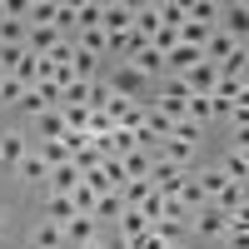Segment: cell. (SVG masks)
I'll return each instance as SVG.
<instances>
[{
    "mask_svg": "<svg viewBox=\"0 0 249 249\" xmlns=\"http://www.w3.org/2000/svg\"><path fill=\"white\" fill-rule=\"evenodd\" d=\"M105 80H110V90H115L120 100H150V90H155V85H150V80H144L135 65H110V75H105Z\"/></svg>",
    "mask_w": 249,
    "mask_h": 249,
    "instance_id": "obj_1",
    "label": "cell"
},
{
    "mask_svg": "<svg viewBox=\"0 0 249 249\" xmlns=\"http://www.w3.org/2000/svg\"><path fill=\"white\" fill-rule=\"evenodd\" d=\"M100 30L110 35V45L124 40V35L135 30V0H105V20H100Z\"/></svg>",
    "mask_w": 249,
    "mask_h": 249,
    "instance_id": "obj_2",
    "label": "cell"
},
{
    "mask_svg": "<svg viewBox=\"0 0 249 249\" xmlns=\"http://www.w3.org/2000/svg\"><path fill=\"white\" fill-rule=\"evenodd\" d=\"M190 230H195V239H224L230 234V214L214 210V204H204V210L190 219Z\"/></svg>",
    "mask_w": 249,
    "mask_h": 249,
    "instance_id": "obj_3",
    "label": "cell"
},
{
    "mask_svg": "<svg viewBox=\"0 0 249 249\" xmlns=\"http://www.w3.org/2000/svg\"><path fill=\"white\" fill-rule=\"evenodd\" d=\"M30 155V135L25 130H0V170H15Z\"/></svg>",
    "mask_w": 249,
    "mask_h": 249,
    "instance_id": "obj_4",
    "label": "cell"
},
{
    "mask_svg": "<svg viewBox=\"0 0 249 249\" xmlns=\"http://www.w3.org/2000/svg\"><path fill=\"white\" fill-rule=\"evenodd\" d=\"M25 135H30V144H50V140H60V135H65V115H60V110H45V115H35Z\"/></svg>",
    "mask_w": 249,
    "mask_h": 249,
    "instance_id": "obj_5",
    "label": "cell"
},
{
    "mask_svg": "<svg viewBox=\"0 0 249 249\" xmlns=\"http://www.w3.org/2000/svg\"><path fill=\"white\" fill-rule=\"evenodd\" d=\"M219 30L244 45V40H249V5H239V0H234V5H224V10H219Z\"/></svg>",
    "mask_w": 249,
    "mask_h": 249,
    "instance_id": "obj_6",
    "label": "cell"
},
{
    "mask_svg": "<svg viewBox=\"0 0 249 249\" xmlns=\"http://www.w3.org/2000/svg\"><path fill=\"white\" fill-rule=\"evenodd\" d=\"M10 175H15V184H20V190H35V184H45V179H50V170H45V160H40L35 150H30L25 160H20L15 170H10Z\"/></svg>",
    "mask_w": 249,
    "mask_h": 249,
    "instance_id": "obj_7",
    "label": "cell"
},
{
    "mask_svg": "<svg viewBox=\"0 0 249 249\" xmlns=\"http://www.w3.org/2000/svg\"><path fill=\"white\" fill-rule=\"evenodd\" d=\"M124 65H135L144 80H150V85H160V80H164V55L155 50V45H144V50H135L130 60H124Z\"/></svg>",
    "mask_w": 249,
    "mask_h": 249,
    "instance_id": "obj_8",
    "label": "cell"
},
{
    "mask_svg": "<svg viewBox=\"0 0 249 249\" xmlns=\"http://www.w3.org/2000/svg\"><path fill=\"white\" fill-rule=\"evenodd\" d=\"M60 230H65V244H70V249H85V244L100 239V224H95L90 214H75L70 224H60Z\"/></svg>",
    "mask_w": 249,
    "mask_h": 249,
    "instance_id": "obj_9",
    "label": "cell"
},
{
    "mask_svg": "<svg viewBox=\"0 0 249 249\" xmlns=\"http://www.w3.org/2000/svg\"><path fill=\"white\" fill-rule=\"evenodd\" d=\"M179 80L190 85V95H204V100H210V95H214V85H219V70L210 65V60H199V65H195L190 75H179Z\"/></svg>",
    "mask_w": 249,
    "mask_h": 249,
    "instance_id": "obj_10",
    "label": "cell"
},
{
    "mask_svg": "<svg viewBox=\"0 0 249 249\" xmlns=\"http://www.w3.org/2000/svg\"><path fill=\"white\" fill-rule=\"evenodd\" d=\"M60 40H65V35H60L55 25H30V35H25V50L45 60V55H55V45H60Z\"/></svg>",
    "mask_w": 249,
    "mask_h": 249,
    "instance_id": "obj_11",
    "label": "cell"
},
{
    "mask_svg": "<svg viewBox=\"0 0 249 249\" xmlns=\"http://www.w3.org/2000/svg\"><path fill=\"white\" fill-rule=\"evenodd\" d=\"M40 219L70 224V219H75V199H70V195H45V199H40Z\"/></svg>",
    "mask_w": 249,
    "mask_h": 249,
    "instance_id": "obj_12",
    "label": "cell"
},
{
    "mask_svg": "<svg viewBox=\"0 0 249 249\" xmlns=\"http://www.w3.org/2000/svg\"><path fill=\"white\" fill-rule=\"evenodd\" d=\"M195 155H199V150H190V144H179V140H160V150H155V160L179 164V170H190V164H195ZM190 175H195V170H190Z\"/></svg>",
    "mask_w": 249,
    "mask_h": 249,
    "instance_id": "obj_13",
    "label": "cell"
},
{
    "mask_svg": "<svg viewBox=\"0 0 249 249\" xmlns=\"http://www.w3.org/2000/svg\"><path fill=\"white\" fill-rule=\"evenodd\" d=\"M80 179H85V175H80L75 164H60V170H50V179H45V195H75Z\"/></svg>",
    "mask_w": 249,
    "mask_h": 249,
    "instance_id": "obj_14",
    "label": "cell"
},
{
    "mask_svg": "<svg viewBox=\"0 0 249 249\" xmlns=\"http://www.w3.org/2000/svg\"><path fill=\"white\" fill-rule=\"evenodd\" d=\"M30 249H65V230H60V224H50V219H35Z\"/></svg>",
    "mask_w": 249,
    "mask_h": 249,
    "instance_id": "obj_15",
    "label": "cell"
},
{
    "mask_svg": "<svg viewBox=\"0 0 249 249\" xmlns=\"http://www.w3.org/2000/svg\"><path fill=\"white\" fill-rule=\"evenodd\" d=\"M234 50H244V45H239V40H230L224 30H214L210 40H204V60H210V65H224V60H230Z\"/></svg>",
    "mask_w": 249,
    "mask_h": 249,
    "instance_id": "obj_16",
    "label": "cell"
},
{
    "mask_svg": "<svg viewBox=\"0 0 249 249\" xmlns=\"http://www.w3.org/2000/svg\"><path fill=\"white\" fill-rule=\"evenodd\" d=\"M135 35H140V40H155V35H160V10H155V0H140V5H135Z\"/></svg>",
    "mask_w": 249,
    "mask_h": 249,
    "instance_id": "obj_17",
    "label": "cell"
},
{
    "mask_svg": "<svg viewBox=\"0 0 249 249\" xmlns=\"http://www.w3.org/2000/svg\"><path fill=\"white\" fill-rule=\"evenodd\" d=\"M195 184H199V190H204V199L214 204V199L224 195V184H230V179H224V170H219V164H204V170L195 175Z\"/></svg>",
    "mask_w": 249,
    "mask_h": 249,
    "instance_id": "obj_18",
    "label": "cell"
},
{
    "mask_svg": "<svg viewBox=\"0 0 249 249\" xmlns=\"http://www.w3.org/2000/svg\"><path fill=\"white\" fill-rule=\"evenodd\" d=\"M115 234L135 244V239H144V234H150V219H144L140 210H124V214H120V224H115Z\"/></svg>",
    "mask_w": 249,
    "mask_h": 249,
    "instance_id": "obj_19",
    "label": "cell"
},
{
    "mask_svg": "<svg viewBox=\"0 0 249 249\" xmlns=\"http://www.w3.org/2000/svg\"><path fill=\"white\" fill-rule=\"evenodd\" d=\"M120 214H124V199H120V195H100V199H95V214H90V219L100 224V230H105V224H120Z\"/></svg>",
    "mask_w": 249,
    "mask_h": 249,
    "instance_id": "obj_20",
    "label": "cell"
},
{
    "mask_svg": "<svg viewBox=\"0 0 249 249\" xmlns=\"http://www.w3.org/2000/svg\"><path fill=\"white\" fill-rule=\"evenodd\" d=\"M155 10H160V30H179L184 20H190L184 0H155Z\"/></svg>",
    "mask_w": 249,
    "mask_h": 249,
    "instance_id": "obj_21",
    "label": "cell"
},
{
    "mask_svg": "<svg viewBox=\"0 0 249 249\" xmlns=\"http://www.w3.org/2000/svg\"><path fill=\"white\" fill-rule=\"evenodd\" d=\"M184 10H190V20H199V25H210V30H219V0H184Z\"/></svg>",
    "mask_w": 249,
    "mask_h": 249,
    "instance_id": "obj_22",
    "label": "cell"
},
{
    "mask_svg": "<svg viewBox=\"0 0 249 249\" xmlns=\"http://www.w3.org/2000/svg\"><path fill=\"white\" fill-rule=\"evenodd\" d=\"M75 45L85 50V55H95V60H110V35H105V30H80Z\"/></svg>",
    "mask_w": 249,
    "mask_h": 249,
    "instance_id": "obj_23",
    "label": "cell"
},
{
    "mask_svg": "<svg viewBox=\"0 0 249 249\" xmlns=\"http://www.w3.org/2000/svg\"><path fill=\"white\" fill-rule=\"evenodd\" d=\"M170 140L190 144V150H204V124H195V120H175V124H170Z\"/></svg>",
    "mask_w": 249,
    "mask_h": 249,
    "instance_id": "obj_24",
    "label": "cell"
},
{
    "mask_svg": "<svg viewBox=\"0 0 249 249\" xmlns=\"http://www.w3.org/2000/svg\"><path fill=\"white\" fill-rule=\"evenodd\" d=\"M120 164H124V179H150V170H155V155H150V150H135V155H124Z\"/></svg>",
    "mask_w": 249,
    "mask_h": 249,
    "instance_id": "obj_25",
    "label": "cell"
},
{
    "mask_svg": "<svg viewBox=\"0 0 249 249\" xmlns=\"http://www.w3.org/2000/svg\"><path fill=\"white\" fill-rule=\"evenodd\" d=\"M55 30L65 35V40H75V30H80V15H75V0H60V5H55Z\"/></svg>",
    "mask_w": 249,
    "mask_h": 249,
    "instance_id": "obj_26",
    "label": "cell"
},
{
    "mask_svg": "<svg viewBox=\"0 0 249 249\" xmlns=\"http://www.w3.org/2000/svg\"><path fill=\"white\" fill-rule=\"evenodd\" d=\"M155 190H150V179H124V190H120V199H124V210H140L144 199H150Z\"/></svg>",
    "mask_w": 249,
    "mask_h": 249,
    "instance_id": "obj_27",
    "label": "cell"
},
{
    "mask_svg": "<svg viewBox=\"0 0 249 249\" xmlns=\"http://www.w3.org/2000/svg\"><path fill=\"white\" fill-rule=\"evenodd\" d=\"M214 30L210 25H199V20H184L179 25V45H190V50H204V40H210Z\"/></svg>",
    "mask_w": 249,
    "mask_h": 249,
    "instance_id": "obj_28",
    "label": "cell"
},
{
    "mask_svg": "<svg viewBox=\"0 0 249 249\" xmlns=\"http://www.w3.org/2000/svg\"><path fill=\"white\" fill-rule=\"evenodd\" d=\"M179 204H184V210H190V219H195V214L204 210V204H210V199H204V190L195 184V175H190V179L179 184Z\"/></svg>",
    "mask_w": 249,
    "mask_h": 249,
    "instance_id": "obj_29",
    "label": "cell"
},
{
    "mask_svg": "<svg viewBox=\"0 0 249 249\" xmlns=\"http://www.w3.org/2000/svg\"><path fill=\"white\" fill-rule=\"evenodd\" d=\"M30 150L45 160V170H60V164H70V155H65V144H60V140H50V144H30Z\"/></svg>",
    "mask_w": 249,
    "mask_h": 249,
    "instance_id": "obj_30",
    "label": "cell"
},
{
    "mask_svg": "<svg viewBox=\"0 0 249 249\" xmlns=\"http://www.w3.org/2000/svg\"><path fill=\"white\" fill-rule=\"evenodd\" d=\"M25 35H30L25 20H0V45H25Z\"/></svg>",
    "mask_w": 249,
    "mask_h": 249,
    "instance_id": "obj_31",
    "label": "cell"
},
{
    "mask_svg": "<svg viewBox=\"0 0 249 249\" xmlns=\"http://www.w3.org/2000/svg\"><path fill=\"white\" fill-rule=\"evenodd\" d=\"M219 70V80H244V70H249V55L244 50H234L230 60H224V65H214Z\"/></svg>",
    "mask_w": 249,
    "mask_h": 249,
    "instance_id": "obj_32",
    "label": "cell"
},
{
    "mask_svg": "<svg viewBox=\"0 0 249 249\" xmlns=\"http://www.w3.org/2000/svg\"><path fill=\"white\" fill-rule=\"evenodd\" d=\"M50 105H45V100H40V90H25V95H20V105H15V115H25V120H35V115H45Z\"/></svg>",
    "mask_w": 249,
    "mask_h": 249,
    "instance_id": "obj_33",
    "label": "cell"
},
{
    "mask_svg": "<svg viewBox=\"0 0 249 249\" xmlns=\"http://www.w3.org/2000/svg\"><path fill=\"white\" fill-rule=\"evenodd\" d=\"M55 5L60 0H30V25H55Z\"/></svg>",
    "mask_w": 249,
    "mask_h": 249,
    "instance_id": "obj_34",
    "label": "cell"
},
{
    "mask_svg": "<svg viewBox=\"0 0 249 249\" xmlns=\"http://www.w3.org/2000/svg\"><path fill=\"white\" fill-rule=\"evenodd\" d=\"M20 95H25V85H20V80H10V75L0 80V105H5V110H15V105H20Z\"/></svg>",
    "mask_w": 249,
    "mask_h": 249,
    "instance_id": "obj_35",
    "label": "cell"
},
{
    "mask_svg": "<svg viewBox=\"0 0 249 249\" xmlns=\"http://www.w3.org/2000/svg\"><path fill=\"white\" fill-rule=\"evenodd\" d=\"M224 244H230V249H249V234H239V230H230V234H224Z\"/></svg>",
    "mask_w": 249,
    "mask_h": 249,
    "instance_id": "obj_36",
    "label": "cell"
},
{
    "mask_svg": "<svg viewBox=\"0 0 249 249\" xmlns=\"http://www.w3.org/2000/svg\"><path fill=\"white\" fill-rule=\"evenodd\" d=\"M0 239H5V210H0Z\"/></svg>",
    "mask_w": 249,
    "mask_h": 249,
    "instance_id": "obj_37",
    "label": "cell"
},
{
    "mask_svg": "<svg viewBox=\"0 0 249 249\" xmlns=\"http://www.w3.org/2000/svg\"><path fill=\"white\" fill-rule=\"evenodd\" d=\"M85 249H105V239H95V244H85Z\"/></svg>",
    "mask_w": 249,
    "mask_h": 249,
    "instance_id": "obj_38",
    "label": "cell"
},
{
    "mask_svg": "<svg viewBox=\"0 0 249 249\" xmlns=\"http://www.w3.org/2000/svg\"><path fill=\"white\" fill-rule=\"evenodd\" d=\"M239 85H244V90H249V70H244V80H239Z\"/></svg>",
    "mask_w": 249,
    "mask_h": 249,
    "instance_id": "obj_39",
    "label": "cell"
},
{
    "mask_svg": "<svg viewBox=\"0 0 249 249\" xmlns=\"http://www.w3.org/2000/svg\"><path fill=\"white\" fill-rule=\"evenodd\" d=\"M0 80H5V75H0Z\"/></svg>",
    "mask_w": 249,
    "mask_h": 249,
    "instance_id": "obj_40",
    "label": "cell"
},
{
    "mask_svg": "<svg viewBox=\"0 0 249 249\" xmlns=\"http://www.w3.org/2000/svg\"><path fill=\"white\" fill-rule=\"evenodd\" d=\"M25 249H30V244H25Z\"/></svg>",
    "mask_w": 249,
    "mask_h": 249,
    "instance_id": "obj_41",
    "label": "cell"
}]
</instances>
